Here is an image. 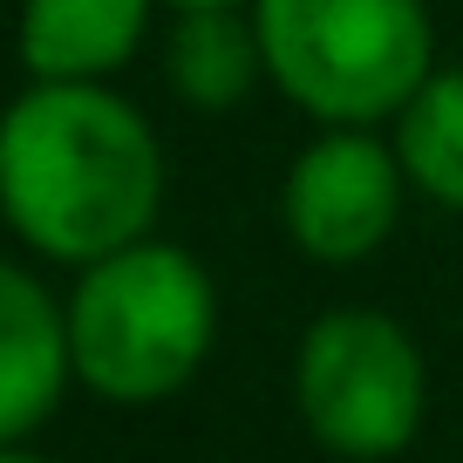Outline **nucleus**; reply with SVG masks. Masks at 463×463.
Returning <instances> with one entry per match:
<instances>
[{
    "mask_svg": "<svg viewBox=\"0 0 463 463\" xmlns=\"http://www.w3.org/2000/svg\"><path fill=\"white\" fill-rule=\"evenodd\" d=\"M164 150L144 109L102 82H34L0 109V218L61 266L150 239Z\"/></svg>",
    "mask_w": 463,
    "mask_h": 463,
    "instance_id": "1",
    "label": "nucleus"
},
{
    "mask_svg": "<svg viewBox=\"0 0 463 463\" xmlns=\"http://www.w3.org/2000/svg\"><path fill=\"white\" fill-rule=\"evenodd\" d=\"M218 341L212 273L184 246L137 239L82 266L69 293V362L102 402H164L204 368Z\"/></svg>",
    "mask_w": 463,
    "mask_h": 463,
    "instance_id": "2",
    "label": "nucleus"
},
{
    "mask_svg": "<svg viewBox=\"0 0 463 463\" xmlns=\"http://www.w3.org/2000/svg\"><path fill=\"white\" fill-rule=\"evenodd\" d=\"M273 89L314 123H382L436 75L422 0H252Z\"/></svg>",
    "mask_w": 463,
    "mask_h": 463,
    "instance_id": "3",
    "label": "nucleus"
},
{
    "mask_svg": "<svg viewBox=\"0 0 463 463\" xmlns=\"http://www.w3.org/2000/svg\"><path fill=\"white\" fill-rule=\"evenodd\" d=\"M293 409L327 457L389 463L430 416V362L402 320L375 307H334L300 334Z\"/></svg>",
    "mask_w": 463,
    "mask_h": 463,
    "instance_id": "4",
    "label": "nucleus"
},
{
    "mask_svg": "<svg viewBox=\"0 0 463 463\" xmlns=\"http://www.w3.org/2000/svg\"><path fill=\"white\" fill-rule=\"evenodd\" d=\"M402 157L382 144L375 123H327L314 144L293 157L279 212L287 239L320 266H354L382 246L402 218Z\"/></svg>",
    "mask_w": 463,
    "mask_h": 463,
    "instance_id": "5",
    "label": "nucleus"
},
{
    "mask_svg": "<svg viewBox=\"0 0 463 463\" xmlns=\"http://www.w3.org/2000/svg\"><path fill=\"white\" fill-rule=\"evenodd\" d=\"M69 375V307L48 300L34 273L0 260V443H21L42 430Z\"/></svg>",
    "mask_w": 463,
    "mask_h": 463,
    "instance_id": "6",
    "label": "nucleus"
},
{
    "mask_svg": "<svg viewBox=\"0 0 463 463\" xmlns=\"http://www.w3.org/2000/svg\"><path fill=\"white\" fill-rule=\"evenodd\" d=\"M157 0H21V61L34 82H109L144 48Z\"/></svg>",
    "mask_w": 463,
    "mask_h": 463,
    "instance_id": "7",
    "label": "nucleus"
},
{
    "mask_svg": "<svg viewBox=\"0 0 463 463\" xmlns=\"http://www.w3.org/2000/svg\"><path fill=\"white\" fill-rule=\"evenodd\" d=\"M266 69V48L252 14L239 7H184L171 34V82L191 109H232L246 102Z\"/></svg>",
    "mask_w": 463,
    "mask_h": 463,
    "instance_id": "8",
    "label": "nucleus"
},
{
    "mask_svg": "<svg viewBox=\"0 0 463 463\" xmlns=\"http://www.w3.org/2000/svg\"><path fill=\"white\" fill-rule=\"evenodd\" d=\"M395 157L422 198L463 212V69H436L395 109Z\"/></svg>",
    "mask_w": 463,
    "mask_h": 463,
    "instance_id": "9",
    "label": "nucleus"
},
{
    "mask_svg": "<svg viewBox=\"0 0 463 463\" xmlns=\"http://www.w3.org/2000/svg\"><path fill=\"white\" fill-rule=\"evenodd\" d=\"M164 7H177V14H184V7H252V0H164Z\"/></svg>",
    "mask_w": 463,
    "mask_h": 463,
    "instance_id": "10",
    "label": "nucleus"
},
{
    "mask_svg": "<svg viewBox=\"0 0 463 463\" xmlns=\"http://www.w3.org/2000/svg\"><path fill=\"white\" fill-rule=\"evenodd\" d=\"M0 463H48V457H34V449H21V443H0Z\"/></svg>",
    "mask_w": 463,
    "mask_h": 463,
    "instance_id": "11",
    "label": "nucleus"
}]
</instances>
